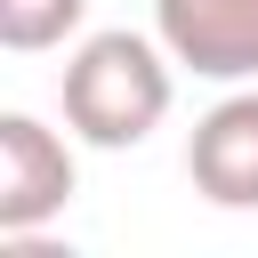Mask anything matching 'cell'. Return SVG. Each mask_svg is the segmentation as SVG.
Returning a JSON list of instances; mask_svg holds the SVG:
<instances>
[{
    "label": "cell",
    "mask_w": 258,
    "mask_h": 258,
    "mask_svg": "<svg viewBox=\"0 0 258 258\" xmlns=\"http://www.w3.org/2000/svg\"><path fill=\"white\" fill-rule=\"evenodd\" d=\"M169 48L161 32H89L73 56H64V81H56V105H64V129L97 153H129L145 145L161 121H169Z\"/></svg>",
    "instance_id": "cell-1"
},
{
    "label": "cell",
    "mask_w": 258,
    "mask_h": 258,
    "mask_svg": "<svg viewBox=\"0 0 258 258\" xmlns=\"http://www.w3.org/2000/svg\"><path fill=\"white\" fill-rule=\"evenodd\" d=\"M73 145L81 137H56L40 113H0V242H24L64 218V202L81 194Z\"/></svg>",
    "instance_id": "cell-2"
},
{
    "label": "cell",
    "mask_w": 258,
    "mask_h": 258,
    "mask_svg": "<svg viewBox=\"0 0 258 258\" xmlns=\"http://www.w3.org/2000/svg\"><path fill=\"white\" fill-rule=\"evenodd\" d=\"M185 177L210 210H258V81H234L185 137Z\"/></svg>",
    "instance_id": "cell-3"
},
{
    "label": "cell",
    "mask_w": 258,
    "mask_h": 258,
    "mask_svg": "<svg viewBox=\"0 0 258 258\" xmlns=\"http://www.w3.org/2000/svg\"><path fill=\"white\" fill-rule=\"evenodd\" d=\"M153 32L194 81H258V0H153Z\"/></svg>",
    "instance_id": "cell-4"
},
{
    "label": "cell",
    "mask_w": 258,
    "mask_h": 258,
    "mask_svg": "<svg viewBox=\"0 0 258 258\" xmlns=\"http://www.w3.org/2000/svg\"><path fill=\"white\" fill-rule=\"evenodd\" d=\"M89 0H0V48L8 56H40V48H64L81 32Z\"/></svg>",
    "instance_id": "cell-5"
}]
</instances>
